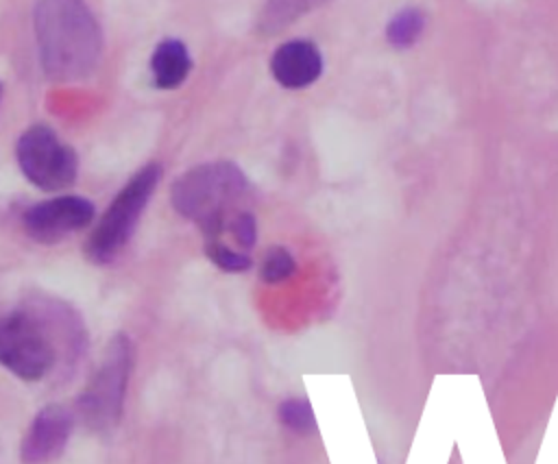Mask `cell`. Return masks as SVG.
Wrapping results in <instances>:
<instances>
[{
  "mask_svg": "<svg viewBox=\"0 0 558 464\" xmlns=\"http://www.w3.org/2000/svg\"><path fill=\"white\" fill-rule=\"evenodd\" d=\"M159 179L161 168L157 163H148L142 170H137L129 179V183L116 194L109 209L105 211V216L92 231L89 240L85 242V255L94 264L113 261L118 253L129 244Z\"/></svg>",
  "mask_w": 558,
  "mask_h": 464,
  "instance_id": "277c9868",
  "label": "cell"
},
{
  "mask_svg": "<svg viewBox=\"0 0 558 464\" xmlns=\"http://www.w3.org/2000/svg\"><path fill=\"white\" fill-rule=\"evenodd\" d=\"M205 253L218 268H222L227 272H242V270L251 268V257L244 251H233L231 246H227L218 240H207Z\"/></svg>",
  "mask_w": 558,
  "mask_h": 464,
  "instance_id": "4fadbf2b",
  "label": "cell"
},
{
  "mask_svg": "<svg viewBox=\"0 0 558 464\" xmlns=\"http://www.w3.org/2000/svg\"><path fill=\"white\" fill-rule=\"evenodd\" d=\"M131 368L133 344L124 333H118L109 342L94 377L76 399V412L89 429L109 431L120 423Z\"/></svg>",
  "mask_w": 558,
  "mask_h": 464,
  "instance_id": "5b68a950",
  "label": "cell"
},
{
  "mask_svg": "<svg viewBox=\"0 0 558 464\" xmlns=\"http://www.w3.org/2000/svg\"><path fill=\"white\" fill-rule=\"evenodd\" d=\"M423 13L418 9H403L399 11L388 24V39L395 46H410L423 30Z\"/></svg>",
  "mask_w": 558,
  "mask_h": 464,
  "instance_id": "7c38bea8",
  "label": "cell"
},
{
  "mask_svg": "<svg viewBox=\"0 0 558 464\" xmlns=\"http://www.w3.org/2000/svg\"><path fill=\"white\" fill-rule=\"evenodd\" d=\"M94 218V203L83 196H57L28 207L22 216L28 237L41 244H54L65 235L81 231Z\"/></svg>",
  "mask_w": 558,
  "mask_h": 464,
  "instance_id": "52a82bcc",
  "label": "cell"
},
{
  "mask_svg": "<svg viewBox=\"0 0 558 464\" xmlns=\"http://www.w3.org/2000/svg\"><path fill=\"white\" fill-rule=\"evenodd\" d=\"M246 192V176L229 161L203 163L181 174L170 192L172 207L196 222L207 240L227 227V211Z\"/></svg>",
  "mask_w": 558,
  "mask_h": 464,
  "instance_id": "3957f363",
  "label": "cell"
},
{
  "mask_svg": "<svg viewBox=\"0 0 558 464\" xmlns=\"http://www.w3.org/2000/svg\"><path fill=\"white\" fill-rule=\"evenodd\" d=\"M229 231L240 248H251L255 244V218L248 211H238L229 218Z\"/></svg>",
  "mask_w": 558,
  "mask_h": 464,
  "instance_id": "9a60e30c",
  "label": "cell"
},
{
  "mask_svg": "<svg viewBox=\"0 0 558 464\" xmlns=\"http://www.w3.org/2000/svg\"><path fill=\"white\" fill-rule=\"evenodd\" d=\"M33 22L50 78L78 81L94 70L102 39L85 0H37Z\"/></svg>",
  "mask_w": 558,
  "mask_h": 464,
  "instance_id": "6da1fadb",
  "label": "cell"
},
{
  "mask_svg": "<svg viewBox=\"0 0 558 464\" xmlns=\"http://www.w3.org/2000/svg\"><path fill=\"white\" fill-rule=\"evenodd\" d=\"M190 72V54L179 39H163L150 57V74L157 87H179Z\"/></svg>",
  "mask_w": 558,
  "mask_h": 464,
  "instance_id": "30bf717a",
  "label": "cell"
},
{
  "mask_svg": "<svg viewBox=\"0 0 558 464\" xmlns=\"http://www.w3.org/2000/svg\"><path fill=\"white\" fill-rule=\"evenodd\" d=\"M15 157L24 176L46 192L63 190L76 179V152L65 146L48 126L37 124L24 131L17 139Z\"/></svg>",
  "mask_w": 558,
  "mask_h": 464,
  "instance_id": "8992f818",
  "label": "cell"
},
{
  "mask_svg": "<svg viewBox=\"0 0 558 464\" xmlns=\"http://www.w3.org/2000/svg\"><path fill=\"white\" fill-rule=\"evenodd\" d=\"M292 272H294V257L286 248L275 246L266 253V257L262 261L259 277L266 283H279V281L288 279Z\"/></svg>",
  "mask_w": 558,
  "mask_h": 464,
  "instance_id": "5bb4252c",
  "label": "cell"
},
{
  "mask_svg": "<svg viewBox=\"0 0 558 464\" xmlns=\"http://www.w3.org/2000/svg\"><path fill=\"white\" fill-rule=\"evenodd\" d=\"M272 76L279 85L299 89L307 87L320 76L323 59L318 48L305 39H292L279 46L270 59Z\"/></svg>",
  "mask_w": 558,
  "mask_h": 464,
  "instance_id": "9c48e42d",
  "label": "cell"
},
{
  "mask_svg": "<svg viewBox=\"0 0 558 464\" xmlns=\"http://www.w3.org/2000/svg\"><path fill=\"white\" fill-rule=\"evenodd\" d=\"M74 427V414L59 403L41 407L20 444L22 464H50L61 457Z\"/></svg>",
  "mask_w": 558,
  "mask_h": 464,
  "instance_id": "ba28073f",
  "label": "cell"
},
{
  "mask_svg": "<svg viewBox=\"0 0 558 464\" xmlns=\"http://www.w3.org/2000/svg\"><path fill=\"white\" fill-rule=\"evenodd\" d=\"M70 318H50L31 309H13L0 325V362L22 381H41L57 362L61 342L68 351H81L72 335H81V327H63Z\"/></svg>",
  "mask_w": 558,
  "mask_h": 464,
  "instance_id": "7a4b0ae2",
  "label": "cell"
},
{
  "mask_svg": "<svg viewBox=\"0 0 558 464\" xmlns=\"http://www.w3.org/2000/svg\"><path fill=\"white\" fill-rule=\"evenodd\" d=\"M277 418L294 434L307 436L316 429V416L307 399H286L277 407Z\"/></svg>",
  "mask_w": 558,
  "mask_h": 464,
  "instance_id": "8fae6325",
  "label": "cell"
}]
</instances>
